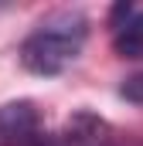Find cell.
<instances>
[{
    "instance_id": "1",
    "label": "cell",
    "mask_w": 143,
    "mask_h": 146,
    "mask_svg": "<svg viewBox=\"0 0 143 146\" xmlns=\"http://www.w3.org/2000/svg\"><path fill=\"white\" fill-rule=\"evenodd\" d=\"M89 37V17L82 10H55L21 44V65L31 75H61L82 54Z\"/></svg>"
},
{
    "instance_id": "2",
    "label": "cell",
    "mask_w": 143,
    "mask_h": 146,
    "mask_svg": "<svg viewBox=\"0 0 143 146\" xmlns=\"http://www.w3.org/2000/svg\"><path fill=\"white\" fill-rule=\"evenodd\" d=\"M44 136L34 102H7L0 106V146H34Z\"/></svg>"
},
{
    "instance_id": "3",
    "label": "cell",
    "mask_w": 143,
    "mask_h": 146,
    "mask_svg": "<svg viewBox=\"0 0 143 146\" xmlns=\"http://www.w3.org/2000/svg\"><path fill=\"white\" fill-rule=\"evenodd\" d=\"M109 34L119 58H143V10L133 3H119L109 14Z\"/></svg>"
},
{
    "instance_id": "4",
    "label": "cell",
    "mask_w": 143,
    "mask_h": 146,
    "mask_svg": "<svg viewBox=\"0 0 143 146\" xmlns=\"http://www.w3.org/2000/svg\"><path fill=\"white\" fill-rule=\"evenodd\" d=\"M109 126L102 119L89 115V112H78L61 133H44L34 146H109Z\"/></svg>"
},
{
    "instance_id": "5",
    "label": "cell",
    "mask_w": 143,
    "mask_h": 146,
    "mask_svg": "<svg viewBox=\"0 0 143 146\" xmlns=\"http://www.w3.org/2000/svg\"><path fill=\"white\" fill-rule=\"evenodd\" d=\"M119 95L126 99V102H136V106H143V72L133 75V78H126L123 82V88H119Z\"/></svg>"
}]
</instances>
